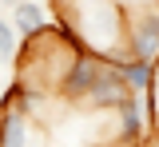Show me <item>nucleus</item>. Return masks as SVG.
Listing matches in <instances>:
<instances>
[{
    "label": "nucleus",
    "instance_id": "9",
    "mask_svg": "<svg viewBox=\"0 0 159 147\" xmlns=\"http://www.w3.org/2000/svg\"><path fill=\"white\" fill-rule=\"evenodd\" d=\"M0 4H4V8H16V4H20V0H0Z\"/></svg>",
    "mask_w": 159,
    "mask_h": 147
},
{
    "label": "nucleus",
    "instance_id": "7",
    "mask_svg": "<svg viewBox=\"0 0 159 147\" xmlns=\"http://www.w3.org/2000/svg\"><path fill=\"white\" fill-rule=\"evenodd\" d=\"M116 68L123 72L127 87H131V91H139V96H147V91H151V84H155V76H159L155 60H135V56H119Z\"/></svg>",
    "mask_w": 159,
    "mask_h": 147
},
{
    "label": "nucleus",
    "instance_id": "1",
    "mask_svg": "<svg viewBox=\"0 0 159 147\" xmlns=\"http://www.w3.org/2000/svg\"><path fill=\"white\" fill-rule=\"evenodd\" d=\"M56 16L76 28L80 44L107 60L127 56V12L119 0H56Z\"/></svg>",
    "mask_w": 159,
    "mask_h": 147
},
{
    "label": "nucleus",
    "instance_id": "2",
    "mask_svg": "<svg viewBox=\"0 0 159 147\" xmlns=\"http://www.w3.org/2000/svg\"><path fill=\"white\" fill-rule=\"evenodd\" d=\"M107 56H99V52H88V48H80L72 52V60L64 64V76H60L56 91L68 100V104H88V96H92V87L99 84V76H103V68H107Z\"/></svg>",
    "mask_w": 159,
    "mask_h": 147
},
{
    "label": "nucleus",
    "instance_id": "6",
    "mask_svg": "<svg viewBox=\"0 0 159 147\" xmlns=\"http://www.w3.org/2000/svg\"><path fill=\"white\" fill-rule=\"evenodd\" d=\"M8 20H12V28H16V36H20L24 44L36 40L40 32H48V28H52V20L44 16V8H40L36 0H20L16 8H12V16H8Z\"/></svg>",
    "mask_w": 159,
    "mask_h": 147
},
{
    "label": "nucleus",
    "instance_id": "3",
    "mask_svg": "<svg viewBox=\"0 0 159 147\" xmlns=\"http://www.w3.org/2000/svg\"><path fill=\"white\" fill-rule=\"evenodd\" d=\"M127 56L159 60V4L127 12Z\"/></svg>",
    "mask_w": 159,
    "mask_h": 147
},
{
    "label": "nucleus",
    "instance_id": "5",
    "mask_svg": "<svg viewBox=\"0 0 159 147\" xmlns=\"http://www.w3.org/2000/svg\"><path fill=\"white\" fill-rule=\"evenodd\" d=\"M36 131H32V115L16 104L0 107V147H32Z\"/></svg>",
    "mask_w": 159,
    "mask_h": 147
},
{
    "label": "nucleus",
    "instance_id": "8",
    "mask_svg": "<svg viewBox=\"0 0 159 147\" xmlns=\"http://www.w3.org/2000/svg\"><path fill=\"white\" fill-rule=\"evenodd\" d=\"M16 44H20V36H16V28H12V20L0 16V64L16 60Z\"/></svg>",
    "mask_w": 159,
    "mask_h": 147
},
{
    "label": "nucleus",
    "instance_id": "4",
    "mask_svg": "<svg viewBox=\"0 0 159 147\" xmlns=\"http://www.w3.org/2000/svg\"><path fill=\"white\" fill-rule=\"evenodd\" d=\"M147 123H151V115H147V104H143V96L131 91L123 104L116 107V139L127 147L143 143V135H147Z\"/></svg>",
    "mask_w": 159,
    "mask_h": 147
}]
</instances>
